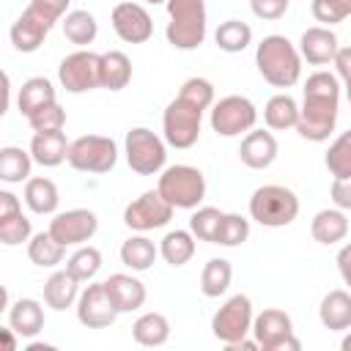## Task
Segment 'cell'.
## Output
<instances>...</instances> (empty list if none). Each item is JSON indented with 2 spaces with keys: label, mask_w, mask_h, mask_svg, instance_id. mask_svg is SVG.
Wrapping results in <instances>:
<instances>
[{
  "label": "cell",
  "mask_w": 351,
  "mask_h": 351,
  "mask_svg": "<svg viewBox=\"0 0 351 351\" xmlns=\"http://www.w3.org/2000/svg\"><path fill=\"white\" fill-rule=\"evenodd\" d=\"M255 66L261 77L274 88H291L302 77V55L285 36L271 33L263 36L255 47Z\"/></svg>",
  "instance_id": "cell-1"
},
{
  "label": "cell",
  "mask_w": 351,
  "mask_h": 351,
  "mask_svg": "<svg viewBox=\"0 0 351 351\" xmlns=\"http://www.w3.org/2000/svg\"><path fill=\"white\" fill-rule=\"evenodd\" d=\"M167 44L176 49H197L206 41V30H208V14H206V0H167Z\"/></svg>",
  "instance_id": "cell-2"
},
{
  "label": "cell",
  "mask_w": 351,
  "mask_h": 351,
  "mask_svg": "<svg viewBox=\"0 0 351 351\" xmlns=\"http://www.w3.org/2000/svg\"><path fill=\"white\" fill-rule=\"evenodd\" d=\"M250 217L263 228H285L299 217V197L282 184H263L250 197Z\"/></svg>",
  "instance_id": "cell-3"
},
{
  "label": "cell",
  "mask_w": 351,
  "mask_h": 351,
  "mask_svg": "<svg viewBox=\"0 0 351 351\" xmlns=\"http://www.w3.org/2000/svg\"><path fill=\"white\" fill-rule=\"evenodd\" d=\"M156 189L173 208H197L206 197V176L192 165H170L159 173Z\"/></svg>",
  "instance_id": "cell-4"
},
{
  "label": "cell",
  "mask_w": 351,
  "mask_h": 351,
  "mask_svg": "<svg viewBox=\"0 0 351 351\" xmlns=\"http://www.w3.org/2000/svg\"><path fill=\"white\" fill-rule=\"evenodd\" d=\"M123 154L137 176H156L167 165V143L145 126H134L126 132Z\"/></svg>",
  "instance_id": "cell-5"
},
{
  "label": "cell",
  "mask_w": 351,
  "mask_h": 351,
  "mask_svg": "<svg viewBox=\"0 0 351 351\" xmlns=\"http://www.w3.org/2000/svg\"><path fill=\"white\" fill-rule=\"evenodd\" d=\"M252 302L244 293H233L230 299L222 302V307L211 315V335L222 343V346H233L239 340H244L247 335H252Z\"/></svg>",
  "instance_id": "cell-6"
},
{
  "label": "cell",
  "mask_w": 351,
  "mask_h": 351,
  "mask_svg": "<svg viewBox=\"0 0 351 351\" xmlns=\"http://www.w3.org/2000/svg\"><path fill=\"white\" fill-rule=\"evenodd\" d=\"M208 123L219 137H239V134H247L250 129H255L258 107L247 96L230 93V96H222L219 101H214Z\"/></svg>",
  "instance_id": "cell-7"
},
{
  "label": "cell",
  "mask_w": 351,
  "mask_h": 351,
  "mask_svg": "<svg viewBox=\"0 0 351 351\" xmlns=\"http://www.w3.org/2000/svg\"><path fill=\"white\" fill-rule=\"evenodd\" d=\"M66 162L80 173H110L118 162V145L104 134H82L71 140Z\"/></svg>",
  "instance_id": "cell-8"
},
{
  "label": "cell",
  "mask_w": 351,
  "mask_h": 351,
  "mask_svg": "<svg viewBox=\"0 0 351 351\" xmlns=\"http://www.w3.org/2000/svg\"><path fill=\"white\" fill-rule=\"evenodd\" d=\"M200 123H203V110H197L195 104L184 101L181 96H176L162 115V132H165V143L173 148H192L200 137Z\"/></svg>",
  "instance_id": "cell-9"
},
{
  "label": "cell",
  "mask_w": 351,
  "mask_h": 351,
  "mask_svg": "<svg viewBox=\"0 0 351 351\" xmlns=\"http://www.w3.org/2000/svg\"><path fill=\"white\" fill-rule=\"evenodd\" d=\"M337 112H340V99H326V96H304L299 104V123L296 132L299 137L310 143H324L337 126Z\"/></svg>",
  "instance_id": "cell-10"
},
{
  "label": "cell",
  "mask_w": 351,
  "mask_h": 351,
  "mask_svg": "<svg viewBox=\"0 0 351 351\" xmlns=\"http://www.w3.org/2000/svg\"><path fill=\"white\" fill-rule=\"evenodd\" d=\"M252 337L263 351H299L302 343L293 335V321L285 310L269 307L255 315L252 321Z\"/></svg>",
  "instance_id": "cell-11"
},
{
  "label": "cell",
  "mask_w": 351,
  "mask_h": 351,
  "mask_svg": "<svg viewBox=\"0 0 351 351\" xmlns=\"http://www.w3.org/2000/svg\"><path fill=\"white\" fill-rule=\"evenodd\" d=\"M58 82L69 93H85L101 88V55L90 49H77L66 55L58 66Z\"/></svg>",
  "instance_id": "cell-12"
},
{
  "label": "cell",
  "mask_w": 351,
  "mask_h": 351,
  "mask_svg": "<svg viewBox=\"0 0 351 351\" xmlns=\"http://www.w3.org/2000/svg\"><path fill=\"white\" fill-rule=\"evenodd\" d=\"M173 211L176 208L162 197L159 189H148L123 208V225L137 233H148V230L165 228L173 219Z\"/></svg>",
  "instance_id": "cell-13"
},
{
  "label": "cell",
  "mask_w": 351,
  "mask_h": 351,
  "mask_svg": "<svg viewBox=\"0 0 351 351\" xmlns=\"http://www.w3.org/2000/svg\"><path fill=\"white\" fill-rule=\"evenodd\" d=\"M77 310V321L88 329H107L115 324V318L121 315L107 293V285L104 282H88L82 291H80V299L74 304Z\"/></svg>",
  "instance_id": "cell-14"
},
{
  "label": "cell",
  "mask_w": 351,
  "mask_h": 351,
  "mask_svg": "<svg viewBox=\"0 0 351 351\" xmlns=\"http://www.w3.org/2000/svg\"><path fill=\"white\" fill-rule=\"evenodd\" d=\"M63 247H80L85 241H90L99 230V217L90 211V208H69V211H60L49 219V228H47Z\"/></svg>",
  "instance_id": "cell-15"
},
{
  "label": "cell",
  "mask_w": 351,
  "mask_h": 351,
  "mask_svg": "<svg viewBox=\"0 0 351 351\" xmlns=\"http://www.w3.org/2000/svg\"><path fill=\"white\" fill-rule=\"evenodd\" d=\"M110 22H112L115 36L126 44H145L154 36V19H151L148 8L140 3H132V0L118 3L110 14Z\"/></svg>",
  "instance_id": "cell-16"
},
{
  "label": "cell",
  "mask_w": 351,
  "mask_h": 351,
  "mask_svg": "<svg viewBox=\"0 0 351 351\" xmlns=\"http://www.w3.org/2000/svg\"><path fill=\"white\" fill-rule=\"evenodd\" d=\"M280 154V145H277V137L266 129H250L244 137H241V145H239V159L241 165H247L250 170H266L269 165H274Z\"/></svg>",
  "instance_id": "cell-17"
},
{
  "label": "cell",
  "mask_w": 351,
  "mask_h": 351,
  "mask_svg": "<svg viewBox=\"0 0 351 351\" xmlns=\"http://www.w3.org/2000/svg\"><path fill=\"white\" fill-rule=\"evenodd\" d=\"M340 44H337V36L332 27L326 25H315V27H307L299 38V55L302 60H307L310 66H326L335 60Z\"/></svg>",
  "instance_id": "cell-18"
},
{
  "label": "cell",
  "mask_w": 351,
  "mask_h": 351,
  "mask_svg": "<svg viewBox=\"0 0 351 351\" xmlns=\"http://www.w3.org/2000/svg\"><path fill=\"white\" fill-rule=\"evenodd\" d=\"M104 285H107V293H110V299H112L118 313H134V310H140L145 304L148 291H145L143 280H137L134 274H123V271L110 274L104 280Z\"/></svg>",
  "instance_id": "cell-19"
},
{
  "label": "cell",
  "mask_w": 351,
  "mask_h": 351,
  "mask_svg": "<svg viewBox=\"0 0 351 351\" xmlns=\"http://www.w3.org/2000/svg\"><path fill=\"white\" fill-rule=\"evenodd\" d=\"M80 291H82L80 288V280L69 269H58L44 282V304L52 307V310H58V313H63V310H69V307L77 304Z\"/></svg>",
  "instance_id": "cell-20"
},
{
  "label": "cell",
  "mask_w": 351,
  "mask_h": 351,
  "mask_svg": "<svg viewBox=\"0 0 351 351\" xmlns=\"http://www.w3.org/2000/svg\"><path fill=\"white\" fill-rule=\"evenodd\" d=\"M47 33H49V25H47L44 19H38L30 8H25V11L14 19V25H11V30H8L11 44H14L16 52H36V49L44 44Z\"/></svg>",
  "instance_id": "cell-21"
},
{
  "label": "cell",
  "mask_w": 351,
  "mask_h": 351,
  "mask_svg": "<svg viewBox=\"0 0 351 351\" xmlns=\"http://www.w3.org/2000/svg\"><path fill=\"white\" fill-rule=\"evenodd\" d=\"M69 140L63 134V129H52V132H36L30 140V154L33 162L41 167H58L69 159Z\"/></svg>",
  "instance_id": "cell-22"
},
{
  "label": "cell",
  "mask_w": 351,
  "mask_h": 351,
  "mask_svg": "<svg viewBox=\"0 0 351 351\" xmlns=\"http://www.w3.org/2000/svg\"><path fill=\"white\" fill-rule=\"evenodd\" d=\"M8 324L19 337H36L44 329V307L38 299L22 296L14 304H8Z\"/></svg>",
  "instance_id": "cell-23"
},
{
  "label": "cell",
  "mask_w": 351,
  "mask_h": 351,
  "mask_svg": "<svg viewBox=\"0 0 351 351\" xmlns=\"http://www.w3.org/2000/svg\"><path fill=\"white\" fill-rule=\"evenodd\" d=\"M318 318L329 332H346L351 326V293L343 288L329 291L318 304Z\"/></svg>",
  "instance_id": "cell-24"
},
{
  "label": "cell",
  "mask_w": 351,
  "mask_h": 351,
  "mask_svg": "<svg viewBox=\"0 0 351 351\" xmlns=\"http://www.w3.org/2000/svg\"><path fill=\"white\" fill-rule=\"evenodd\" d=\"M58 101V93H55V85L52 80L47 77H30L22 82L19 93H16V107L25 118H30L33 112H38L41 107L47 104H55Z\"/></svg>",
  "instance_id": "cell-25"
},
{
  "label": "cell",
  "mask_w": 351,
  "mask_h": 351,
  "mask_svg": "<svg viewBox=\"0 0 351 351\" xmlns=\"http://www.w3.org/2000/svg\"><path fill=\"white\" fill-rule=\"evenodd\" d=\"M310 233H313V239L318 241V244H337V241H343L346 236H348V217H346V211L343 208H321L315 217H313V222H310Z\"/></svg>",
  "instance_id": "cell-26"
},
{
  "label": "cell",
  "mask_w": 351,
  "mask_h": 351,
  "mask_svg": "<svg viewBox=\"0 0 351 351\" xmlns=\"http://www.w3.org/2000/svg\"><path fill=\"white\" fill-rule=\"evenodd\" d=\"M25 203L33 214H55L58 211V203H60V192L55 186L52 178H44V176H30L25 181Z\"/></svg>",
  "instance_id": "cell-27"
},
{
  "label": "cell",
  "mask_w": 351,
  "mask_h": 351,
  "mask_svg": "<svg viewBox=\"0 0 351 351\" xmlns=\"http://www.w3.org/2000/svg\"><path fill=\"white\" fill-rule=\"evenodd\" d=\"M132 337L137 346H145V348H156V346H165L170 340V321L167 315L162 313H143L134 324H132Z\"/></svg>",
  "instance_id": "cell-28"
},
{
  "label": "cell",
  "mask_w": 351,
  "mask_h": 351,
  "mask_svg": "<svg viewBox=\"0 0 351 351\" xmlns=\"http://www.w3.org/2000/svg\"><path fill=\"white\" fill-rule=\"evenodd\" d=\"M263 121L271 132L296 129L299 123V104L291 93H274L263 107Z\"/></svg>",
  "instance_id": "cell-29"
},
{
  "label": "cell",
  "mask_w": 351,
  "mask_h": 351,
  "mask_svg": "<svg viewBox=\"0 0 351 351\" xmlns=\"http://www.w3.org/2000/svg\"><path fill=\"white\" fill-rule=\"evenodd\" d=\"M156 258H159V247L148 236H143V233L129 236L121 244V263L126 269H132V271H148Z\"/></svg>",
  "instance_id": "cell-30"
},
{
  "label": "cell",
  "mask_w": 351,
  "mask_h": 351,
  "mask_svg": "<svg viewBox=\"0 0 351 351\" xmlns=\"http://www.w3.org/2000/svg\"><path fill=\"white\" fill-rule=\"evenodd\" d=\"M33 170V154L30 148H19V145H3L0 148V181L5 184H22L30 178Z\"/></svg>",
  "instance_id": "cell-31"
},
{
  "label": "cell",
  "mask_w": 351,
  "mask_h": 351,
  "mask_svg": "<svg viewBox=\"0 0 351 351\" xmlns=\"http://www.w3.org/2000/svg\"><path fill=\"white\" fill-rule=\"evenodd\" d=\"M132 82V60L121 49L101 52V88L104 90H123Z\"/></svg>",
  "instance_id": "cell-32"
},
{
  "label": "cell",
  "mask_w": 351,
  "mask_h": 351,
  "mask_svg": "<svg viewBox=\"0 0 351 351\" xmlns=\"http://www.w3.org/2000/svg\"><path fill=\"white\" fill-rule=\"evenodd\" d=\"M60 25H63V36H66L71 44H77V47H88V44H93L96 36H99V22H96V16H93L90 11H85V8L69 11V14L60 19Z\"/></svg>",
  "instance_id": "cell-33"
},
{
  "label": "cell",
  "mask_w": 351,
  "mask_h": 351,
  "mask_svg": "<svg viewBox=\"0 0 351 351\" xmlns=\"http://www.w3.org/2000/svg\"><path fill=\"white\" fill-rule=\"evenodd\" d=\"M159 255L165 258V263L170 266H184L192 261L195 255V233L192 230H167L159 241Z\"/></svg>",
  "instance_id": "cell-34"
},
{
  "label": "cell",
  "mask_w": 351,
  "mask_h": 351,
  "mask_svg": "<svg viewBox=\"0 0 351 351\" xmlns=\"http://www.w3.org/2000/svg\"><path fill=\"white\" fill-rule=\"evenodd\" d=\"M27 258L36 263V266H41V269H55L58 263H63V258H66V247L47 230H41V233H36V236H30V241H27Z\"/></svg>",
  "instance_id": "cell-35"
},
{
  "label": "cell",
  "mask_w": 351,
  "mask_h": 351,
  "mask_svg": "<svg viewBox=\"0 0 351 351\" xmlns=\"http://www.w3.org/2000/svg\"><path fill=\"white\" fill-rule=\"evenodd\" d=\"M230 280H233V266H230V261H225V258H211V261L203 266V271H200V291H203V296H208V299H219V296L230 288Z\"/></svg>",
  "instance_id": "cell-36"
},
{
  "label": "cell",
  "mask_w": 351,
  "mask_h": 351,
  "mask_svg": "<svg viewBox=\"0 0 351 351\" xmlns=\"http://www.w3.org/2000/svg\"><path fill=\"white\" fill-rule=\"evenodd\" d=\"M214 41L222 52H244L252 44V27L241 19H228L217 27Z\"/></svg>",
  "instance_id": "cell-37"
},
{
  "label": "cell",
  "mask_w": 351,
  "mask_h": 351,
  "mask_svg": "<svg viewBox=\"0 0 351 351\" xmlns=\"http://www.w3.org/2000/svg\"><path fill=\"white\" fill-rule=\"evenodd\" d=\"M66 269H69L80 282H90V280L99 274V269H101V252H99L96 247H90V244H80V247L69 255Z\"/></svg>",
  "instance_id": "cell-38"
},
{
  "label": "cell",
  "mask_w": 351,
  "mask_h": 351,
  "mask_svg": "<svg viewBox=\"0 0 351 351\" xmlns=\"http://www.w3.org/2000/svg\"><path fill=\"white\" fill-rule=\"evenodd\" d=\"M222 217H225V211H219L217 206H197L195 214L189 217V230L195 233V239L214 244L217 230L222 225Z\"/></svg>",
  "instance_id": "cell-39"
},
{
  "label": "cell",
  "mask_w": 351,
  "mask_h": 351,
  "mask_svg": "<svg viewBox=\"0 0 351 351\" xmlns=\"http://www.w3.org/2000/svg\"><path fill=\"white\" fill-rule=\"evenodd\" d=\"M324 165L326 170L335 176V178H343V176H351V129L343 132L326 151L324 156Z\"/></svg>",
  "instance_id": "cell-40"
},
{
  "label": "cell",
  "mask_w": 351,
  "mask_h": 351,
  "mask_svg": "<svg viewBox=\"0 0 351 351\" xmlns=\"http://www.w3.org/2000/svg\"><path fill=\"white\" fill-rule=\"evenodd\" d=\"M250 239V219L241 217V214H225L222 217V225L217 230V239L214 244H222V247H239Z\"/></svg>",
  "instance_id": "cell-41"
},
{
  "label": "cell",
  "mask_w": 351,
  "mask_h": 351,
  "mask_svg": "<svg viewBox=\"0 0 351 351\" xmlns=\"http://www.w3.org/2000/svg\"><path fill=\"white\" fill-rule=\"evenodd\" d=\"M178 96H181L184 101L195 104V107L203 110V112H206L208 107H214V85H211L206 77H189V80L181 85Z\"/></svg>",
  "instance_id": "cell-42"
},
{
  "label": "cell",
  "mask_w": 351,
  "mask_h": 351,
  "mask_svg": "<svg viewBox=\"0 0 351 351\" xmlns=\"http://www.w3.org/2000/svg\"><path fill=\"white\" fill-rule=\"evenodd\" d=\"M310 11H313L315 22L332 27V25H337V22L351 16V0H313Z\"/></svg>",
  "instance_id": "cell-43"
},
{
  "label": "cell",
  "mask_w": 351,
  "mask_h": 351,
  "mask_svg": "<svg viewBox=\"0 0 351 351\" xmlns=\"http://www.w3.org/2000/svg\"><path fill=\"white\" fill-rule=\"evenodd\" d=\"M30 236H33V225L22 211L14 214V217L0 219V241L5 247H16L22 241H30Z\"/></svg>",
  "instance_id": "cell-44"
},
{
  "label": "cell",
  "mask_w": 351,
  "mask_h": 351,
  "mask_svg": "<svg viewBox=\"0 0 351 351\" xmlns=\"http://www.w3.org/2000/svg\"><path fill=\"white\" fill-rule=\"evenodd\" d=\"M304 96H326V99H340V80L332 71H313L304 82Z\"/></svg>",
  "instance_id": "cell-45"
},
{
  "label": "cell",
  "mask_w": 351,
  "mask_h": 351,
  "mask_svg": "<svg viewBox=\"0 0 351 351\" xmlns=\"http://www.w3.org/2000/svg\"><path fill=\"white\" fill-rule=\"evenodd\" d=\"M27 123H30L33 132L63 129V126H66V110H63L58 101H55V104H47V107H41L38 112H33V115L27 118Z\"/></svg>",
  "instance_id": "cell-46"
},
{
  "label": "cell",
  "mask_w": 351,
  "mask_h": 351,
  "mask_svg": "<svg viewBox=\"0 0 351 351\" xmlns=\"http://www.w3.org/2000/svg\"><path fill=\"white\" fill-rule=\"evenodd\" d=\"M69 5H71V0H30V3H27V8H30L38 19H44L49 27H52L55 22H60V19L69 14Z\"/></svg>",
  "instance_id": "cell-47"
},
{
  "label": "cell",
  "mask_w": 351,
  "mask_h": 351,
  "mask_svg": "<svg viewBox=\"0 0 351 351\" xmlns=\"http://www.w3.org/2000/svg\"><path fill=\"white\" fill-rule=\"evenodd\" d=\"M291 0H250V11L263 22H277L285 16Z\"/></svg>",
  "instance_id": "cell-48"
},
{
  "label": "cell",
  "mask_w": 351,
  "mask_h": 351,
  "mask_svg": "<svg viewBox=\"0 0 351 351\" xmlns=\"http://www.w3.org/2000/svg\"><path fill=\"white\" fill-rule=\"evenodd\" d=\"M329 197L337 208L343 211H351V176H343V178H335L332 186H329Z\"/></svg>",
  "instance_id": "cell-49"
},
{
  "label": "cell",
  "mask_w": 351,
  "mask_h": 351,
  "mask_svg": "<svg viewBox=\"0 0 351 351\" xmlns=\"http://www.w3.org/2000/svg\"><path fill=\"white\" fill-rule=\"evenodd\" d=\"M332 63H335L337 80H343L346 85H351V47H340Z\"/></svg>",
  "instance_id": "cell-50"
},
{
  "label": "cell",
  "mask_w": 351,
  "mask_h": 351,
  "mask_svg": "<svg viewBox=\"0 0 351 351\" xmlns=\"http://www.w3.org/2000/svg\"><path fill=\"white\" fill-rule=\"evenodd\" d=\"M335 263H337V271H340V277H343V282H346V285L351 288V241L340 247V252H337V258H335Z\"/></svg>",
  "instance_id": "cell-51"
},
{
  "label": "cell",
  "mask_w": 351,
  "mask_h": 351,
  "mask_svg": "<svg viewBox=\"0 0 351 351\" xmlns=\"http://www.w3.org/2000/svg\"><path fill=\"white\" fill-rule=\"evenodd\" d=\"M19 211H22V203H19V197H16L14 192L3 189V192H0V219H5V217H14V214H19Z\"/></svg>",
  "instance_id": "cell-52"
},
{
  "label": "cell",
  "mask_w": 351,
  "mask_h": 351,
  "mask_svg": "<svg viewBox=\"0 0 351 351\" xmlns=\"http://www.w3.org/2000/svg\"><path fill=\"white\" fill-rule=\"evenodd\" d=\"M14 335H16V332H14V326H11V324H8V326H0V337H3V343H5V348H8V351H14V348H16Z\"/></svg>",
  "instance_id": "cell-53"
},
{
  "label": "cell",
  "mask_w": 351,
  "mask_h": 351,
  "mask_svg": "<svg viewBox=\"0 0 351 351\" xmlns=\"http://www.w3.org/2000/svg\"><path fill=\"white\" fill-rule=\"evenodd\" d=\"M340 348H343V351H351V332H348V335L340 340Z\"/></svg>",
  "instance_id": "cell-54"
},
{
  "label": "cell",
  "mask_w": 351,
  "mask_h": 351,
  "mask_svg": "<svg viewBox=\"0 0 351 351\" xmlns=\"http://www.w3.org/2000/svg\"><path fill=\"white\" fill-rule=\"evenodd\" d=\"M143 3H148V5H162V3H167V0H143Z\"/></svg>",
  "instance_id": "cell-55"
},
{
  "label": "cell",
  "mask_w": 351,
  "mask_h": 351,
  "mask_svg": "<svg viewBox=\"0 0 351 351\" xmlns=\"http://www.w3.org/2000/svg\"><path fill=\"white\" fill-rule=\"evenodd\" d=\"M346 99H348V104H351V85H346Z\"/></svg>",
  "instance_id": "cell-56"
}]
</instances>
